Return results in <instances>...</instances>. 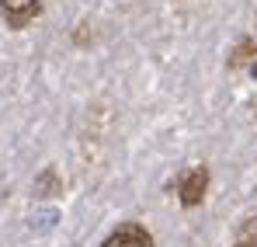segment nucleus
Instances as JSON below:
<instances>
[{"label": "nucleus", "instance_id": "obj_1", "mask_svg": "<svg viewBox=\"0 0 257 247\" xmlns=\"http://www.w3.org/2000/svg\"><path fill=\"white\" fill-rule=\"evenodd\" d=\"M174 192H177V202H181L184 209H198L202 202H205V192H209V167L205 164L188 167V171L177 178Z\"/></svg>", "mask_w": 257, "mask_h": 247}, {"label": "nucleus", "instance_id": "obj_2", "mask_svg": "<svg viewBox=\"0 0 257 247\" xmlns=\"http://www.w3.org/2000/svg\"><path fill=\"white\" fill-rule=\"evenodd\" d=\"M0 14H4L7 28L21 32L42 14V0H0Z\"/></svg>", "mask_w": 257, "mask_h": 247}, {"label": "nucleus", "instance_id": "obj_3", "mask_svg": "<svg viewBox=\"0 0 257 247\" xmlns=\"http://www.w3.org/2000/svg\"><path fill=\"white\" fill-rule=\"evenodd\" d=\"M101 247H153V233H150L143 223L128 219V223H118V226L104 237Z\"/></svg>", "mask_w": 257, "mask_h": 247}, {"label": "nucleus", "instance_id": "obj_4", "mask_svg": "<svg viewBox=\"0 0 257 247\" xmlns=\"http://www.w3.org/2000/svg\"><path fill=\"white\" fill-rule=\"evenodd\" d=\"M59 192H63V181H59L56 167H45L42 174L35 178V195H39V199H56Z\"/></svg>", "mask_w": 257, "mask_h": 247}, {"label": "nucleus", "instance_id": "obj_5", "mask_svg": "<svg viewBox=\"0 0 257 247\" xmlns=\"http://www.w3.org/2000/svg\"><path fill=\"white\" fill-rule=\"evenodd\" d=\"M243 244H250V247H257V219H250L247 226H243V237H240Z\"/></svg>", "mask_w": 257, "mask_h": 247}, {"label": "nucleus", "instance_id": "obj_6", "mask_svg": "<svg viewBox=\"0 0 257 247\" xmlns=\"http://www.w3.org/2000/svg\"><path fill=\"white\" fill-rule=\"evenodd\" d=\"M247 70H250V73H254V77H257V56H254V59H250V66H247Z\"/></svg>", "mask_w": 257, "mask_h": 247}, {"label": "nucleus", "instance_id": "obj_7", "mask_svg": "<svg viewBox=\"0 0 257 247\" xmlns=\"http://www.w3.org/2000/svg\"><path fill=\"white\" fill-rule=\"evenodd\" d=\"M236 247H250V244H243V240H240V244H236Z\"/></svg>", "mask_w": 257, "mask_h": 247}]
</instances>
